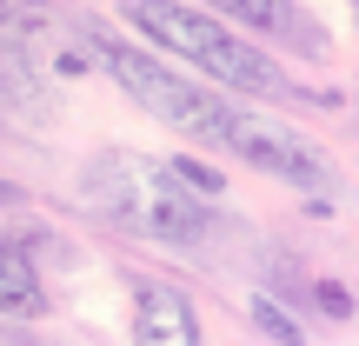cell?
Wrapping results in <instances>:
<instances>
[{
    "instance_id": "1",
    "label": "cell",
    "mask_w": 359,
    "mask_h": 346,
    "mask_svg": "<svg viewBox=\"0 0 359 346\" xmlns=\"http://www.w3.org/2000/svg\"><path fill=\"white\" fill-rule=\"evenodd\" d=\"M120 20L140 27L154 47L180 53L187 67H200V74H213V87H233V93H266V100H306V93L293 87V80L280 74V67L266 60V47H253V40H240L233 27H219L213 13L200 7H120ZM147 47V53H154Z\"/></svg>"
},
{
    "instance_id": "2",
    "label": "cell",
    "mask_w": 359,
    "mask_h": 346,
    "mask_svg": "<svg viewBox=\"0 0 359 346\" xmlns=\"http://www.w3.org/2000/svg\"><path fill=\"white\" fill-rule=\"evenodd\" d=\"M87 193L100 200V213L120 220V227L147 233V240H167V246H193V240H206V227H213V206L193 200L167 167L133 160V154L100 160V167L87 173Z\"/></svg>"
},
{
    "instance_id": "3",
    "label": "cell",
    "mask_w": 359,
    "mask_h": 346,
    "mask_svg": "<svg viewBox=\"0 0 359 346\" xmlns=\"http://www.w3.org/2000/svg\"><path fill=\"white\" fill-rule=\"evenodd\" d=\"M93 47H100V67L127 87V100H140L154 120L180 127L187 140L219 147V127H226V107L233 100H213V87L187 80L180 67H167L160 53H147V47H127V40H93Z\"/></svg>"
},
{
    "instance_id": "4",
    "label": "cell",
    "mask_w": 359,
    "mask_h": 346,
    "mask_svg": "<svg viewBox=\"0 0 359 346\" xmlns=\"http://www.w3.org/2000/svg\"><path fill=\"white\" fill-rule=\"evenodd\" d=\"M219 147H226V154H240L246 167L273 173V180H293V187H326V154H320L299 127H286L280 114H259V107H226Z\"/></svg>"
},
{
    "instance_id": "5",
    "label": "cell",
    "mask_w": 359,
    "mask_h": 346,
    "mask_svg": "<svg viewBox=\"0 0 359 346\" xmlns=\"http://www.w3.org/2000/svg\"><path fill=\"white\" fill-rule=\"evenodd\" d=\"M133 346H200V313L167 280L133 286Z\"/></svg>"
},
{
    "instance_id": "6",
    "label": "cell",
    "mask_w": 359,
    "mask_h": 346,
    "mask_svg": "<svg viewBox=\"0 0 359 346\" xmlns=\"http://www.w3.org/2000/svg\"><path fill=\"white\" fill-rule=\"evenodd\" d=\"M0 313H13V320H40L47 313V286H40L34 260H27V246L13 233H0Z\"/></svg>"
},
{
    "instance_id": "7",
    "label": "cell",
    "mask_w": 359,
    "mask_h": 346,
    "mask_svg": "<svg viewBox=\"0 0 359 346\" xmlns=\"http://www.w3.org/2000/svg\"><path fill=\"white\" fill-rule=\"evenodd\" d=\"M246 313H253V326H259L273 346H306V326H299V320H286V307H280V300L253 293V307H246Z\"/></svg>"
},
{
    "instance_id": "8",
    "label": "cell",
    "mask_w": 359,
    "mask_h": 346,
    "mask_svg": "<svg viewBox=\"0 0 359 346\" xmlns=\"http://www.w3.org/2000/svg\"><path fill=\"white\" fill-rule=\"evenodd\" d=\"M167 173L193 193V200H206V206L226 193V173H219V167H200V160H187V154H180V160H167Z\"/></svg>"
},
{
    "instance_id": "9",
    "label": "cell",
    "mask_w": 359,
    "mask_h": 346,
    "mask_svg": "<svg viewBox=\"0 0 359 346\" xmlns=\"http://www.w3.org/2000/svg\"><path fill=\"white\" fill-rule=\"evenodd\" d=\"M219 27L240 20V27H259V34H273V27H286V7H259V0H226V7L213 13Z\"/></svg>"
},
{
    "instance_id": "10",
    "label": "cell",
    "mask_w": 359,
    "mask_h": 346,
    "mask_svg": "<svg viewBox=\"0 0 359 346\" xmlns=\"http://www.w3.org/2000/svg\"><path fill=\"white\" fill-rule=\"evenodd\" d=\"M34 27H40L34 13H13V7H0V47H20V40L34 34Z\"/></svg>"
},
{
    "instance_id": "11",
    "label": "cell",
    "mask_w": 359,
    "mask_h": 346,
    "mask_svg": "<svg viewBox=\"0 0 359 346\" xmlns=\"http://www.w3.org/2000/svg\"><path fill=\"white\" fill-rule=\"evenodd\" d=\"M320 307H326V320H346V313H353V293L339 280H320Z\"/></svg>"
},
{
    "instance_id": "12",
    "label": "cell",
    "mask_w": 359,
    "mask_h": 346,
    "mask_svg": "<svg viewBox=\"0 0 359 346\" xmlns=\"http://www.w3.org/2000/svg\"><path fill=\"white\" fill-rule=\"evenodd\" d=\"M0 200H20V187H13V180H0Z\"/></svg>"
}]
</instances>
